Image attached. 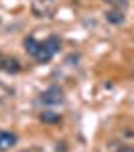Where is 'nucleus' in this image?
Returning a JSON list of instances; mask_svg holds the SVG:
<instances>
[{"instance_id": "nucleus-11", "label": "nucleus", "mask_w": 134, "mask_h": 152, "mask_svg": "<svg viewBox=\"0 0 134 152\" xmlns=\"http://www.w3.org/2000/svg\"><path fill=\"white\" fill-rule=\"evenodd\" d=\"M122 152H134V148H124Z\"/></svg>"}, {"instance_id": "nucleus-2", "label": "nucleus", "mask_w": 134, "mask_h": 152, "mask_svg": "<svg viewBox=\"0 0 134 152\" xmlns=\"http://www.w3.org/2000/svg\"><path fill=\"white\" fill-rule=\"evenodd\" d=\"M55 4H57V0H35L33 10H35V14H39V16H47V14L53 12Z\"/></svg>"}, {"instance_id": "nucleus-8", "label": "nucleus", "mask_w": 134, "mask_h": 152, "mask_svg": "<svg viewBox=\"0 0 134 152\" xmlns=\"http://www.w3.org/2000/svg\"><path fill=\"white\" fill-rule=\"evenodd\" d=\"M41 122H47V124L59 122V114H53V112H43V114H41Z\"/></svg>"}, {"instance_id": "nucleus-1", "label": "nucleus", "mask_w": 134, "mask_h": 152, "mask_svg": "<svg viewBox=\"0 0 134 152\" xmlns=\"http://www.w3.org/2000/svg\"><path fill=\"white\" fill-rule=\"evenodd\" d=\"M63 99H65V95H63V91L59 87H49V89H45L41 94V104H45V105H59L63 104Z\"/></svg>"}, {"instance_id": "nucleus-7", "label": "nucleus", "mask_w": 134, "mask_h": 152, "mask_svg": "<svg viewBox=\"0 0 134 152\" xmlns=\"http://www.w3.org/2000/svg\"><path fill=\"white\" fill-rule=\"evenodd\" d=\"M4 71H6V73H18V71H21V63H18L14 57H6Z\"/></svg>"}, {"instance_id": "nucleus-4", "label": "nucleus", "mask_w": 134, "mask_h": 152, "mask_svg": "<svg viewBox=\"0 0 134 152\" xmlns=\"http://www.w3.org/2000/svg\"><path fill=\"white\" fill-rule=\"evenodd\" d=\"M53 55H55V51H53V49H49V45L43 41V43H41V47H39V53L35 55V59H37V61H41V63H47V61L53 59Z\"/></svg>"}, {"instance_id": "nucleus-10", "label": "nucleus", "mask_w": 134, "mask_h": 152, "mask_svg": "<svg viewBox=\"0 0 134 152\" xmlns=\"http://www.w3.org/2000/svg\"><path fill=\"white\" fill-rule=\"evenodd\" d=\"M4 63H6V55L0 53V69H2V71H4Z\"/></svg>"}, {"instance_id": "nucleus-9", "label": "nucleus", "mask_w": 134, "mask_h": 152, "mask_svg": "<svg viewBox=\"0 0 134 152\" xmlns=\"http://www.w3.org/2000/svg\"><path fill=\"white\" fill-rule=\"evenodd\" d=\"M108 4H112L114 8H118V10H122V8H126L128 6V0H106Z\"/></svg>"}, {"instance_id": "nucleus-6", "label": "nucleus", "mask_w": 134, "mask_h": 152, "mask_svg": "<svg viewBox=\"0 0 134 152\" xmlns=\"http://www.w3.org/2000/svg\"><path fill=\"white\" fill-rule=\"evenodd\" d=\"M106 20L112 23V24H122L124 23V14H122L118 8H116V10H108L106 12Z\"/></svg>"}, {"instance_id": "nucleus-3", "label": "nucleus", "mask_w": 134, "mask_h": 152, "mask_svg": "<svg viewBox=\"0 0 134 152\" xmlns=\"http://www.w3.org/2000/svg\"><path fill=\"white\" fill-rule=\"evenodd\" d=\"M16 144V136L12 132H6V130H0V152L10 150L12 146Z\"/></svg>"}, {"instance_id": "nucleus-5", "label": "nucleus", "mask_w": 134, "mask_h": 152, "mask_svg": "<svg viewBox=\"0 0 134 152\" xmlns=\"http://www.w3.org/2000/svg\"><path fill=\"white\" fill-rule=\"evenodd\" d=\"M23 45H24V49H26V53H29V55H33V57L39 53V47H41V43L37 41L35 37H26V39L23 41Z\"/></svg>"}]
</instances>
